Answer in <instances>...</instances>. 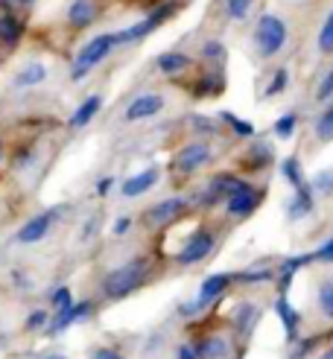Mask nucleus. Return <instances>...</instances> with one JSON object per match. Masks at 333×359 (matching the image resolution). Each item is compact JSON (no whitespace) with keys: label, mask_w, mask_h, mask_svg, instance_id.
Masks as SVG:
<instances>
[{"label":"nucleus","mask_w":333,"mask_h":359,"mask_svg":"<svg viewBox=\"0 0 333 359\" xmlns=\"http://www.w3.org/2000/svg\"><path fill=\"white\" fill-rule=\"evenodd\" d=\"M147 278H149V263H147L144 257H135V260L123 263V266L111 269V272L105 275V280H102V295L111 298V301H120V298L137 292L140 286L147 283Z\"/></svg>","instance_id":"f257e3e1"},{"label":"nucleus","mask_w":333,"mask_h":359,"mask_svg":"<svg viewBox=\"0 0 333 359\" xmlns=\"http://www.w3.org/2000/svg\"><path fill=\"white\" fill-rule=\"evenodd\" d=\"M117 35H97V39L88 41L79 53H76V59H74V70H70V79L74 82H82L91 70L102 62V59H109V53L117 47Z\"/></svg>","instance_id":"f03ea898"},{"label":"nucleus","mask_w":333,"mask_h":359,"mask_svg":"<svg viewBox=\"0 0 333 359\" xmlns=\"http://www.w3.org/2000/svg\"><path fill=\"white\" fill-rule=\"evenodd\" d=\"M254 44L260 56H275V53L287 44V24L278 15H260L257 29H254Z\"/></svg>","instance_id":"7ed1b4c3"},{"label":"nucleus","mask_w":333,"mask_h":359,"mask_svg":"<svg viewBox=\"0 0 333 359\" xmlns=\"http://www.w3.org/2000/svg\"><path fill=\"white\" fill-rule=\"evenodd\" d=\"M263 196H266V193H263L260 187L249 184V182L243 178V184H240V187H237V190L225 199V213H228V217H234V219H245V217H252V213L260 208Z\"/></svg>","instance_id":"20e7f679"},{"label":"nucleus","mask_w":333,"mask_h":359,"mask_svg":"<svg viewBox=\"0 0 333 359\" xmlns=\"http://www.w3.org/2000/svg\"><path fill=\"white\" fill-rule=\"evenodd\" d=\"M217 245V237H214V231H208V228H196L193 234L187 237V243L179 248V255H175V263L179 266H196L202 263L210 251H214Z\"/></svg>","instance_id":"39448f33"},{"label":"nucleus","mask_w":333,"mask_h":359,"mask_svg":"<svg viewBox=\"0 0 333 359\" xmlns=\"http://www.w3.org/2000/svg\"><path fill=\"white\" fill-rule=\"evenodd\" d=\"M210 158H214V152H210L208 143H202V140L187 143V147H182L179 152H175L172 170L179 175H193L196 170H202L205 164H210Z\"/></svg>","instance_id":"423d86ee"},{"label":"nucleus","mask_w":333,"mask_h":359,"mask_svg":"<svg viewBox=\"0 0 333 359\" xmlns=\"http://www.w3.org/2000/svg\"><path fill=\"white\" fill-rule=\"evenodd\" d=\"M184 210H187V199H182V196H170V199L155 202L144 213V222L149 228H164V225H172L179 217H184Z\"/></svg>","instance_id":"0eeeda50"},{"label":"nucleus","mask_w":333,"mask_h":359,"mask_svg":"<svg viewBox=\"0 0 333 359\" xmlns=\"http://www.w3.org/2000/svg\"><path fill=\"white\" fill-rule=\"evenodd\" d=\"M175 9H179L175 4H161V9H155L149 18H144V21H137V24H132V27H126L123 32H117V41H137V39H147V35H149L155 27H161Z\"/></svg>","instance_id":"6e6552de"},{"label":"nucleus","mask_w":333,"mask_h":359,"mask_svg":"<svg viewBox=\"0 0 333 359\" xmlns=\"http://www.w3.org/2000/svg\"><path fill=\"white\" fill-rule=\"evenodd\" d=\"M56 208L53 210H44V213H35L32 219H27L21 228H18V243L21 245H32V243H41L47 234H50V228H53V222H56Z\"/></svg>","instance_id":"1a4fd4ad"},{"label":"nucleus","mask_w":333,"mask_h":359,"mask_svg":"<svg viewBox=\"0 0 333 359\" xmlns=\"http://www.w3.org/2000/svg\"><path fill=\"white\" fill-rule=\"evenodd\" d=\"M275 316L280 318V325H284L287 345L292 348L298 339H301V313L292 307L290 298H275Z\"/></svg>","instance_id":"9d476101"},{"label":"nucleus","mask_w":333,"mask_h":359,"mask_svg":"<svg viewBox=\"0 0 333 359\" xmlns=\"http://www.w3.org/2000/svg\"><path fill=\"white\" fill-rule=\"evenodd\" d=\"M234 283V275H228V272H217V275H208L199 286V295L196 301L202 304V307H210L214 301H219L225 292H228V286Z\"/></svg>","instance_id":"9b49d317"},{"label":"nucleus","mask_w":333,"mask_h":359,"mask_svg":"<svg viewBox=\"0 0 333 359\" xmlns=\"http://www.w3.org/2000/svg\"><path fill=\"white\" fill-rule=\"evenodd\" d=\"M91 313H94V304H91V301H79V304H74V307H67V310L56 313V318H50L47 333H50V336L64 333L70 325H76V321H82L85 316H91Z\"/></svg>","instance_id":"f8f14e48"},{"label":"nucleus","mask_w":333,"mask_h":359,"mask_svg":"<svg viewBox=\"0 0 333 359\" xmlns=\"http://www.w3.org/2000/svg\"><path fill=\"white\" fill-rule=\"evenodd\" d=\"M313 210H315V193L310 190V184H304V187H298L292 193V199L287 202V219L290 222H301V219L310 217Z\"/></svg>","instance_id":"ddd939ff"},{"label":"nucleus","mask_w":333,"mask_h":359,"mask_svg":"<svg viewBox=\"0 0 333 359\" xmlns=\"http://www.w3.org/2000/svg\"><path fill=\"white\" fill-rule=\"evenodd\" d=\"M307 263H313V257H310V255H295V257H287L284 263H280V269L275 272L278 298H287L290 286H292V280H295V275H298V269H304Z\"/></svg>","instance_id":"4468645a"},{"label":"nucleus","mask_w":333,"mask_h":359,"mask_svg":"<svg viewBox=\"0 0 333 359\" xmlns=\"http://www.w3.org/2000/svg\"><path fill=\"white\" fill-rule=\"evenodd\" d=\"M164 109V97L161 94H140L129 102L126 109V120L135 123V120H147V117H155L158 111Z\"/></svg>","instance_id":"2eb2a0df"},{"label":"nucleus","mask_w":333,"mask_h":359,"mask_svg":"<svg viewBox=\"0 0 333 359\" xmlns=\"http://www.w3.org/2000/svg\"><path fill=\"white\" fill-rule=\"evenodd\" d=\"M158 172L155 167H147V170H140L137 175H129L126 182H123V187H120V193L126 196V199H137V196H144V193H149L155 184H158Z\"/></svg>","instance_id":"dca6fc26"},{"label":"nucleus","mask_w":333,"mask_h":359,"mask_svg":"<svg viewBox=\"0 0 333 359\" xmlns=\"http://www.w3.org/2000/svg\"><path fill=\"white\" fill-rule=\"evenodd\" d=\"M257 318H260V310L254 307L252 301H243V304H237V310H234V318H231V325H234L237 336L249 339V336H252V330L257 327Z\"/></svg>","instance_id":"f3484780"},{"label":"nucleus","mask_w":333,"mask_h":359,"mask_svg":"<svg viewBox=\"0 0 333 359\" xmlns=\"http://www.w3.org/2000/svg\"><path fill=\"white\" fill-rule=\"evenodd\" d=\"M196 345V353L199 359H228L231 356V345H228V339L225 336H202L199 342H193Z\"/></svg>","instance_id":"a211bd4d"},{"label":"nucleus","mask_w":333,"mask_h":359,"mask_svg":"<svg viewBox=\"0 0 333 359\" xmlns=\"http://www.w3.org/2000/svg\"><path fill=\"white\" fill-rule=\"evenodd\" d=\"M94 18H97V4L94 0H74V4L67 6V24L74 29L91 27Z\"/></svg>","instance_id":"6ab92c4d"},{"label":"nucleus","mask_w":333,"mask_h":359,"mask_svg":"<svg viewBox=\"0 0 333 359\" xmlns=\"http://www.w3.org/2000/svg\"><path fill=\"white\" fill-rule=\"evenodd\" d=\"M100 109H102V97H100V94L85 97V100H82V105L74 111V117H70V126H74V129H85V126L100 114Z\"/></svg>","instance_id":"aec40b11"},{"label":"nucleus","mask_w":333,"mask_h":359,"mask_svg":"<svg viewBox=\"0 0 333 359\" xmlns=\"http://www.w3.org/2000/svg\"><path fill=\"white\" fill-rule=\"evenodd\" d=\"M272 158H275V152H272L269 143H254V147L245 152L243 164L249 167V170H254V172H260V170H266V167L272 164Z\"/></svg>","instance_id":"412c9836"},{"label":"nucleus","mask_w":333,"mask_h":359,"mask_svg":"<svg viewBox=\"0 0 333 359\" xmlns=\"http://www.w3.org/2000/svg\"><path fill=\"white\" fill-rule=\"evenodd\" d=\"M47 79V67L41 65V62H32V65H27V67H21L15 74V85L18 88H32V85H41Z\"/></svg>","instance_id":"4be33fe9"},{"label":"nucleus","mask_w":333,"mask_h":359,"mask_svg":"<svg viewBox=\"0 0 333 359\" xmlns=\"http://www.w3.org/2000/svg\"><path fill=\"white\" fill-rule=\"evenodd\" d=\"M21 35H24V24L18 21L15 15H4V18H0V44L15 47L18 41H21Z\"/></svg>","instance_id":"5701e85b"},{"label":"nucleus","mask_w":333,"mask_h":359,"mask_svg":"<svg viewBox=\"0 0 333 359\" xmlns=\"http://www.w3.org/2000/svg\"><path fill=\"white\" fill-rule=\"evenodd\" d=\"M280 175L287 178V184H290L292 190H298V187L307 184V182H304V172H301V161H298L295 155H290V158L280 161Z\"/></svg>","instance_id":"b1692460"},{"label":"nucleus","mask_w":333,"mask_h":359,"mask_svg":"<svg viewBox=\"0 0 333 359\" xmlns=\"http://www.w3.org/2000/svg\"><path fill=\"white\" fill-rule=\"evenodd\" d=\"M234 280H237V283H245V286L269 283V280H275V272H272L269 266H257V269H245V272H237Z\"/></svg>","instance_id":"393cba45"},{"label":"nucleus","mask_w":333,"mask_h":359,"mask_svg":"<svg viewBox=\"0 0 333 359\" xmlns=\"http://www.w3.org/2000/svg\"><path fill=\"white\" fill-rule=\"evenodd\" d=\"M315 304H319V313H322L327 321H333V278H327V280L319 283Z\"/></svg>","instance_id":"a878e982"},{"label":"nucleus","mask_w":333,"mask_h":359,"mask_svg":"<svg viewBox=\"0 0 333 359\" xmlns=\"http://www.w3.org/2000/svg\"><path fill=\"white\" fill-rule=\"evenodd\" d=\"M158 67H161L164 74H182L184 67H190V59L184 53H161V56H158Z\"/></svg>","instance_id":"bb28decb"},{"label":"nucleus","mask_w":333,"mask_h":359,"mask_svg":"<svg viewBox=\"0 0 333 359\" xmlns=\"http://www.w3.org/2000/svg\"><path fill=\"white\" fill-rule=\"evenodd\" d=\"M313 132H315V137H319L322 143H330L333 140V102L319 114V120L313 123Z\"/></svg>","instance_id":"cd10ccee"},{"label":"nucleus","mask_w":333,"mask_h":359,"mask_svg":"<svg viewBox=\"0 0 333 359\" xmlns=\"http://www.w3.org/2000/svg\"><path fill=\"white\" fill-rule=\"evenodd\" d=\"M222 76L219 74H205L202 79H199V85L193 88V94L196 97H214V94H219L222 91Z\"/></svg>","instance_id":"c85d7f7f"},{"label":"nucleus","mask_w":333,"mask_h":359,"mask_svg":"<svg viewBox=\"0 0 333 359\" xmlns=\"http://www.w3.org/2000/svg\"><path fill=\"white\" fill-rule=\"evenodd\" d=\"M310 190L315 196H333V170H319L313 175L310 182Z\"/></svg>","instance_id":"c756f323"},{"label":"nucleus","mask_w":333,"mask_h":359,"mask_svg":"<svg viewBox=\"0 0 333 359\" xmlns=\"http://www.w3.org/2000/svg\"><path fill=\"white\" fill-rule=\"evenodd\" d=\"M295 129H298V114H295V111L280 114V117L275 120V135H278L280 140H290V137L295 135Z\"/></svg>","instance_id":"7c9ffc66"},{"label":"nucleus","mask_w":333,"mask_h":359,"mask_svg":"<svg viewBox=\"0 0 333 359\" xmlns=\"http://www.w3.org/2000/svg\"><path fill=\"white\" fill-rule=\"evenodd\" d=\"M319 342H322V336H304V339H298V342L292 345L295 351H292L290 359H307L315 348H319Z\"/></svg>","instance_id":"2f4dec72"},{"label":"nucleus","mask_w":333,"mask_h":359,"mask_svg":"<svg viewBox=\"0 0 333 359\" xmlns=\"http://www.w3.org/2000/svg\"><path fill=\"white\" fill-rule=\"evenodd\" d=\"M219 117H222L228 126H231L234 135H240V137H252V135H254V126H252L249 120H240V117H237V114H231V111H222Z\"/></svg>","instance_id":"473e14b6"},{"label":"nucleus","mask_w":333,"mask_h":359,"mask_svg":"<svg viewBox=\"0 0 333 359\" xmlns=\"http://www.w3.org/2000/svg\"><path fill=\"white\" fill-rule=\"evenodd\" d=\"M50 307L56 310V313L74 307V292H70V286H59V290L50 295Z\"/></svg>","instance_id":"72a5a7b5"},{"label":"nucleus","mask_w":333,"mask_h":359,"mask_svg":"<svg viewBox=\"0 0 333 359\" xmlns=\"http://www.w3.org/2000/svg\"><path fill=\"white\" fill-rule=\"evenodd\" d=\"M319 50L325 53V56H333V12L327 15L325 27L319 29Z\"/></svg>","instance_id":"f704fd0d"},{"label":"nucleus","mask_w":333,"mask_h":359,"mask_svg":"<svg viewBox=\"0 0 333 359\" xmlns=\"http://www.w3.org/2000/svg\"><path fill=\"white\" fill-rule=\"evenodd\" d=\"M27 330H47L50 327V313L47 310H32L29 316H27V325H24Z\"/></svg>","instance_id":"c9c22d12"},{"label":"nucleus","mask_w":333,"mask_h":359,"mask_svg":"<svg viewBox=\"0 0 333 359\" xmlns=\"http://www.w3.org/2000/svg\"><path fill=\"white\" fill-rule=\"evenodd\" d=\"M315 102H333V70H327L319 88H315Z\"/></svg>","instance_id":"e433bc0d"},{"label":"nucleus","mask_w":333,"mask_h":359,"mask_svg":"<svg viewBox=\"0 0 333 359\" xmlns=\"http://www.w3.org/2000/svg\"><path fill=\"white\" fill-rule=\"evenodd\" d=\"M287 82H290V70H287V67L275 70V76H272V82H269V88H266V97L280 94V91H284V88H287Z\"/></svg>","instance_id":"4c0bfd02"},{"label":"nucleus","mask_w":333,"mask_h":359,"mask_svg":"<svg viewBox=\"0 0 333 359\" xmlns=\"http://www.w3.org/2000/svg\"><path fill=\"white\" fill-rule=\"evenodd\" d=\"M310 257H313V263H333V237L325 240L315 251H310Z\"/></svg>","instance_id":"58836bf2"},{"label":"nucleus","mask_w":333,"mask_h":359,"mask_svg":"<svg viewBox=\"0 0 333 359\" xmlns=\"http://www.w3.org/2000/svg\"><path fill=\"white\" fill-rule=\"evenodd\" d=\"M249 6H252V0H228V15H231L234 21H240V18L249 15Z\"/></svg>","instance_id":"ea45409f"},{"label":"nucleus","mask_w":333,"mask_h":359,"mask_svg":"<svg viewBox=\"0 0 333 359\" xmlns=\"http://www.w3.org/2000/svg\"><path fill=\"white\" fill-rule=\"evenodd\" d=\"M202 56H205L208 62H219V59L225 56V47H222L219 41H208V44L202 47Z\"/></svg>","instance_id":"a19ab883"},{"label":"nucleus","mask_w":333,"mask_h":359,"mask_svg":"<svg viewBox=\"0 0 333 359\" xmlns=\"http://www.w3.org/2000/svg\"><path fill=\"white\" fill-rule=\"evenodd\" d=\"M205 307H202V304L196 301V298H193V301H187V304H182V307H179V316H184V318H193V316H199Z\"/></svg>","instance_id":"79ce46f5"},{"label":"nucleus","mask_w":333,"mask_h":359,"mask_svg":"<svg viewBox=\"0 0 333 359\" xmlns=\"http://www.w3.org/2000/svg\"><path fill=\"white\" fill-rule=\"evenodd\" d=\"M175 359H199L196 345H193V342H182L179 351H175Z\"/></svg>","instance_id":"37998d69"},{"label":"nucleus","mask_w":333,"mask_h":359,"mask_svg":"<svg viewBox=\"0 0 333 359\" xmlns=\"http://www.w3.org/2000/svg\"><path fill=\"white\" fill-rule=\"evenodd\" d=\"M193 126H196L199 132H205V135H214V132H217V126L210 123L208 117H193Z\"/></svg>","instance_id":"c03bdc74"},{"label":"nucleus","mask_w":333,"mask_h":359,"mask_svg":"<svg viewBox=\"0 0 333 359\" xmlns=\"http://www.w3.org/2000/svg\"><path fill=\"white\" fill-rule=\"evenodd\" d=\"M91 359H123V356H120L114 348H100V351L91 353Z\"/></svg>","instance_id":"a18cd8bd"},{"label":"nucleus","mask_w":333,"mask_h":359,"mask_svg":"<svg viewBox=\"0 0 333 359\" xmlns=\"http://www.w3.org/2000/svg\"><path fill=\"white\" fill-rule=\"evenodd\" d=\"M129 228H132V219H129V217H120V219L114 222V234H117V237H123Z\"/></svg>","instance_id":"49530a36"},{"label":"nucleus","mask_w":333,"mask_h":359,"mask_svg":"<svg viewBox=\"0 0 333 359\" xmlns=\"http://www.w3.org/2000/svg\"><path fill=\"white\" fill-rule=\"evenodd\" d=\"M111 184H114V178H100V184H97V193H100V196H105V193L111 190Z\"/></svg>","instance_id":"de8ad7c7"},{"label":"nucleus","mask_w":333,"mask_h":359,"mask_svg":"<svg viewBox=\"0 0 333 359\" xmlns=\"http://www.w3.org/2000/svg\"><path fill=\"white\" fill-rule=\"evenodd\" d=\"M315 359H333V345H330V348H325V351H322L319 356H315Z\"/></svg>","instance_id":"09e8293b"},{"label":"nucleus","mask_w":333,"mask_h":359,"mask_svg":"<svg viewBox=\"0 0 333 359\" xmlns=\"http://www.w3.org/2000/svg\"><path fill=\"white\" fill-rule=\"evenodd\" d=\"M44 359H67V356H62V353H53V356H44Z\"/></svg>","instance_id":"8fccbe9b"},{"label":"nucleus","mask_w":333,"mask_h":359,"mask_svg":"<svg viewBox=\"0 0 333 359\" xmlns=\"http://www.w3.org/2000/svg\"><path fill=\"white\" fill-rule=\"evenodd\" d=\"M18 4H32V0H18Z\"/></svg>","instance_id":"3c124183"},{"label":"nucleus","mask_w":333,"mask_h":359,"mask_svg":"<svg viewBox=\"0 0 333 359\" xmlns=\"http://www.w3.org/2000/svg\"><path fill=\"white\" fill-rule=\"evenodd\" d=\"M0 158H4V147H0Z\"/></svg>","instance_id":"603ef678"}]
</instances>
